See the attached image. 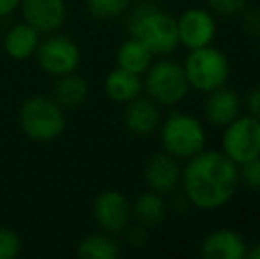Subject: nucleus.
I'll list each match as a JSON object with an SVG mask.
<instances>
[{"label":"nucleus","mask_w":260,"mask_h":259,"mask_svg":"<svg viewBox=\"0 0 260 259\" xmlns=\"http://www.w3.org/2000/svg\"><path fill=\"white\" fill-rule=\"evenodd\" d=\"M241 183L239 167L223 151L202 149L188 158L181 185L189 204L199 210H219L236 195Z\"/></svg>","instance_id":"f257e3e1"},{"label":"nucleus","mask_w":260,"mask_h":259,"mask_svg":"<svg viewBox=\"0 0 260 259\" xmlns=\"http://www.w3.org/2000/svg\"><path fill=\"white\" fill-rule=\"evenodd\" d=\"M129 36L142 41L152 55H168L179 46L177 18L151 0L137 4L127 18Z\"/></svg>","instance_id":"f03ea898"},{"label":"nucleus","mask_w":260,"mask_h":259,"mask_svg":"<svg viewBox=\"0 0 260 259\" xmlns=\"http://www.w3.org/2000/svg\"><path fill=\"white\" fill-rule=\"evenodd\" d=\"M20 126L34 142H52L66 130L64 108L52 96H32L20 108Z\"/></svg>","instance_id":"7ed1b4c3"},{"label":"nucleus","mask_w":260,"mask_h":259,"mask_svg":"<svg viewBox=\"0 0 260 259\" xmlns=\"http://www.w3.org/2000/svg\"><path fill=\"white\" fill-rule=\"evenodd\" d=\"M159 137L165 153L177 160H188L206 148L207 133L197 118L186 112H172L163 125Z\"/></svg>","instance_id":"20e7f679"},{"label":"nucleus","mask_w":260,"mask_h":259,"mask_svg":"<svg viewBox=\"0 0 260 259\" xmlns=\"http://www.w3.org/2000/svg\"><path fill=\"white\" fill-rule=\"evenodd\" d=\"M186 78L189 87L200 93H211L221 85H226L230 76V61L221 50L207 45L202 48L189 50L184 63Z\"/></svg>","instance_id":"39448f33"},{"label":"nucleus","mask_w":260,"mask_h":259,"mask_svg":"<svg viewBox=\"0 0 260 259\" xmlns=\"http://www.w3.org/2000/svg\"><path fill=\"white\" fill-rule=\"evenodd\" d=\"M144 75V87L149 98L163 107L177 105L179 101L184 100L188 91L191 89L186 78L184 66L174 61L163 59L152 63Z\"/></svg>","instance_id":"423d86ee"},{"label":"nucleus","mask_w":260,"mask_h":259,"mask_svg":"<svg viewBox=\"0 0 260 259\" xmlns=\"http://www.w3.org/2000/svg\"><path fill=\"white\" fill-rule=\"evenodd\" d=\"M223 153L241 167L260 155V119L253 116H237L225 126L221 138Z\"/></svg>","instance_id":"0eeeda50"},{"label":"nucleus","mask_w":260,"mask_h":259,"mask_svg":"<svg viewBox=\"0 0 260 259\" xmlns=\"http://www.w3.org/2000/svg\"><path fill=\"white\" fill-rule=\"evenodd\" d=\"M34 57L38 61V66L46 75L58 78V76L69 75L78 69L82 53H80L78 45L71 38L53 32L41 39Z\"/></svg>","instance_id":"6e6552de"},{"label":"nucleus","mask_w":260,"mask_h":259,"mask_svg":"<svg viewBox=\"0 0 260 259\" xmlns=\"http://www.w3.org/2000/svg\"><path fill=\"white\" fill-rule=\"evenodd\" d=\"M92 215L101 231L119 235L129 227L133 210L129 199L124 194L117 190H106L94 199Z\"/></svg>","instance_id":"1a4fd4ad"},{"label":"nucleus","mask_w":260,"mask_h":259,"mask_svg":"<svg viewBox=\"0 0 260 259\" xmlns=\"http://www.w3.org/2000/svg\"><path fill=\"white\" fill-rule=\"evenodd\" d=\"M179 45L188 50H197L214 41L216 20L202 7H191L177 18Z\"/></svg>","instance_id":"9d476101"},{"label":"nucleus","mask_w":260,"mask_h":259,"mask_svg":"<svg viewBox=\"0 0 260 259\" xmlns=\"http://www.w3.org/2000/svg\"><path fill=\"white\" fill-rule=\"evenodd\" d=\"M20 11L23 21L43 34L58 32L68 18L66 0H21Z\"/></svg>","instance_id":"9b49d317"},{"label":"nucleus","mask_w":260,"mask_h":259,"mask_svg":"<svg viewBox=\"0 0 260 259\" xmlns=\"http://www.w3.org/2000/svg\"><path fill=\"white\" fill-rule=\"evenodd\" d=\"M181 176L182 169L179 165V160L165 151L157 153L145 163V183H147L149 190H154L161 195L174 192L181 185Z\"/></svg>","instance_id":"f8f14e48"},{"label":"nucleus","mask_w":260,"mask_h":259,"mask_svg":"<svg viewBox=\"0 0 260 259\" xmlns=\"http://www.w3.org/2000/svg\"><path fill=\"white\" fill-rule=\"evenodd\" d=\"M248 245L239 233L232 229H214L200 243L204 259H244Z\"/></svg>","instance_id":"ddd939ff"},{"label":"nucleus","mask_w":260,"mask_h":259,"mask_svg":"<svg viewBox=\"0 0 260 259\" xmlns=\"http://www.w3.org/2000/svg\"><path fill=\"white\" fill-rule=\"evenodd\" d=\"M241 98L234 89L221 85L207 93L204 101V118L214 126H226L239 116Z\"/></svg>","instance_id":"4468645a"},{"label":"nucleus","mask_w":260,"mask_h":259,"mask_svg":"<svg viewBox=\"0 0 260 259\" xmlns=\"http://www.w3.org/2000/svg\"><path fill=\"white\" fill-rule=\"evenodd\" d=\"M124 123L131 133L138 135V137H147V135L154 133L161 125L159 107L149 96H137L129 103H126Z\"/></svg>","instance_id":"2eb2a0df"},{"label":"nucleus","mask_w":260,"mask_h":259,"mask_svg":"<svg viewBox=\"0 0 260 259\" xmlns=\"http://www.w3.org/2000/svg\"><path fill=\"white\" fill-rule=\"evenodd\" d=\"M41 43V32L36 31L27 21L16 23L4 36V50L14 61H28L36 55Z\"/></svg>","instance_id":"dca6fc26"},{"label":"nucleus","mask_w":260,"mask_h":259,"mask_svg":"<svg viewBox=\"0 0 260 259\" xmlns=\"http://www.w3.org/2000/svg\"><path fill=\"white\" fill-rule=\"evenodd\" d=\"M142 89H144V82L140 75L126 71L119 66L112 69L105 78V93L115 103H129L131 100L140 96Z\"/></svg>","instance_id":"f3484780"},{"label":"nucleus","mask_w":260,"mask_h":259,"mask_svg":"<svg viewBox=\"0 0 260 259\" xmlns=\"http://www.w3.org/2000/svg\"><path fill=\"white\" fill-rule=\"evenodd\" d=\"M89 96V83L83 76L69 73V75L58 76L53 85V100L62 108H78L85 103Z\"/></svg>","instance_id":"a211bd4d"},{"label":"nucleus","mask_w":260,"mask_h":259,"mask_svg":"<svg viewBox=\"0 0 260 259\" xmlns=\"http://www.w3.org/2000/svg\"><path fill=\"white\" fill-rule=\"evenodd\" d=\"M152 57L154 55L144 43L129 36L117 50V66L135 75H144L152 64Z\"/></svg>","instance_id":"6ab92c4d"},{"label":"nucleus","mask_w":260,"mask_h":259,"mask_svg":"<svg viewBox=\"0 0 260 259\" xmlns=\"http://www.w3.org/2000/svg\"><path fill=\"white\" fill-rule=\"evenodd\" d=\"M131 210H133V217L145 227H154L167 217V204L161 194L154 190L142 192L135 199V203H131Z\"/></svg>","instance_id":"aec40b11"},{"label":"nucleus","mask_w":260,"mask_h":259,"mask_svg":"<svg viewBox=\"0 0 260 259\" xmlns=\"http://www.w3.org/2000/svg\"><path fill=\"white\" fill-rule=\"evenodd\" d=\"M82 259H117L120 256V245L110 233H94L78 243L76 249Z\"/></svg>","instance_id":"412c9836"},{"label":"nucleus","mask_w":260,"mask_h":259,"mask_svg":"<svg viewBox=\"0 0 260 259\" xmlns=\"http://www.w3.org/2000/svg\"><path fill=\"white\" fill-rule=\"evenodd\" d=\"M87 11L98 20H113L131 7V0H85Z\"/></svg>","instance_id":"4be33fe9"},{"label":"nucleus","mask_w":260,"mask_h":259,"mask_svg":"<svg viewBox=\"0 0 260 259\" xmlns=\"http://www.w3.org/2000/svg\"><path fill=\"white\" fill-rule=\"evenodd\" d=\"M21 252V240L11 227L0 225V259H14Z\"/></svg>","instance_id":"5701e85b"},{"label":"nucleus","mask_w":260,"mask_h":259,"mask_svg":"<svg viewBox=\"0 0 260 259\" xmlns=\"http://www.w3.org/2000/svg\"><path fill=\"white\" fill-rule=\"evenodd\" d=\"M239 178L251 190H260V155L239 167Z\"/></svg>","instance_id":"b1692460"},{"label":"nucleus","mask_w":260,"mask_h":259,"mask_svg":"<svg viewBox=\"0 0 260 259\" xmlns=\"http://www.w3.org/2000/svg\"><path fill=\"white\" fill-rule=\"evenodd\" d=\"M207 4L221 16H234L246 7L248 0H207Z\"/></svg>","instance_id":"393cba45"},{"label":"nucleus","mask_w":260,"mask_h":259,"mask_svg":"<svg viewBox=\"0 0 260 259\" xmlns=\"http://www.w3.org/2000/svg\"><path fill=\"white\" fill-rule=\"evenodd\" d=\"M243 28L251 38H260V9H248L243 14Z\"/></svg>","instance_id":"a878e982"},{"label":"nucleus","mask_w":260,"mask_h":259,"mask_svg":"<svg viewBox=\"0 0 260 259\" xmlns=\"http://www.w3.org/2000/svg\"><path fill=\"white\" fill-rule=\"evenodd\" d=\"M127 243L133 245L135 249H142V247L147 245L149 242V235H147V229L145 225H138V227H127Z\"/></svg>","instance_id":"bb28decb"},{"label":"nucleus","mask_w":260,"mask_h":259,"mask_svg":"<svg viewBox=\"0 0 260 259\" xmlns=\"http://www.w3.org/2000/svg\"><path fill=\"white\" fill-rule=\"evenodd\" d=\"M244 107H246L248 114L260 119V85L253 87V89H250L246 93V96H244Z\"/></svg>","instance_id":"cd10ccee"},{"label":"nucleus","mask_w":260,"mask_h":259,"mask_svg":"<svg viewBox=\"0 0 260 259\" xmlns=\"http://www.w3.org/2000/svg\"><path fill=\"white\" fill-rule=\"evenodd\" d=\"M21 0H0V18H7L20 9Z\"/></svg>","instance_id":"c85d7f7f"},{"label":"nucleus","mask_w":260,"mask_h":259,"mask_svg":"<svg viewBox=\"0 0 260 259\" xmlns=\"http://www.w3.org/2000/svg\"><path fill=\"white\" fill-rule=\"evenodd\" d=\"M246 257H251V259H260V243H257V245H253V247H251V249H248Z\"/></svg>","instance_id":"c756f323"},{"label":"nucleus","mask_w":260,"mask_h":259,"mask_svg":"<svg viewBox=\"0 0 260 259\" xmlns=\"http://www.w3.org/2000/svg\"><path fill=\"white\" fill-rule=\"evenodd\" d=\"M260 39V38H258ZM258 57H260V41H258Z\"/></svg>","instance_id":"7c9ffc66"}]
</instances>
